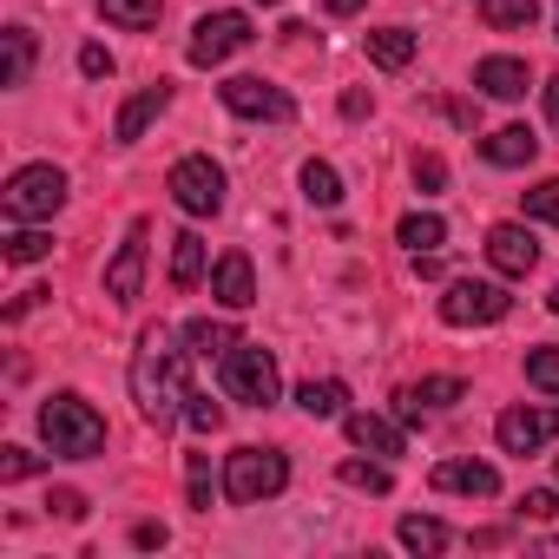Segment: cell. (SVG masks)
<instances>
[{
	"instance_id": "obj_1",
	"label": "cell",
	"mask_w": 559,
	"mask_h": 559,
	"mask_svg": "<svg viewBox=\"0 0 559 559\" xmlns=\"http://www.w3.org/2000/svg\"><path fill=\"white\" fill-rule=\"evenodd\" d=\"M185 356H191V349H178L165 323H152V330L139 336V356H132V402H139V415L158 421V428L185 415V395H191Z\"/></svg>"
},
{
	"instance_id": "obj_2",
	"label": "cell",
	"mask_w": 559,
	"mask_h": 559,
	"mask_svg": "<svg viewBox=\"0 0 559 559\" xmlns=\"http://www.w3.org/2000/svg\"><path fill=\"white\" fill-rule=\"evenodd\" d=\"M40 435L60 461H93L106 448V415L86 395H53V402H40Z\"/></svg>"
},
{
	"instance_id": "obj_3",
	"label": "cell",
	"mask_w": 559,
	"mask_h": 559,
	"mask_svg": "<svg viewBox=\"0 0 559 559\" xmlns=\"http://www.w3.org/2000/svg\"><path fill=\"white\" fill-rule=\"evenodd\" d=\"M284 487H290V461L276 454V448H237L224 461V500H237V507L276 500Z\"/></svg>"
},
{
	"instance_id": "obj_4",
	"label": "cell",
	"mask_w": 559,
	"mask_h": 559,
	"mask_svg": "<svg viewBox=\"0 0 559 559\" xmlns=\"http://www.w3.org/2000/svg\"><path fill=\"white\" fill-rule=\"evenodd\" d=\"M60 204H67V171H60V165H21V171L8 178V191H0L8 224H47Z\"/></svg>"
},
{
	"instance_id": "obj_5",
	"label": "cell",
	"mask_w": 559,
	"mask_h": 559,
	"mask_svg": "<svg viewBox=\"0 0 559 559\" xmlns=\"http://www.w3.org/2000/svg\"><path fill=\"white\" fill-rule=\"evenodd\" d=\"M276 389H284V376H276V356H270V349L237 343V349L224 356V395H230V402H243V408H270Z\"/></svg>"
},
{
	"instance_id": "obj_6",
	"label": "cell",
	"mask_w": 559,
	"mask_h": 559,
	"mask_svg": "<svg viewBox=\"0 0 559 559\" xmlns=\"http://www.w3.org/2000/svg\"><path fill=\"white\" fill-rule=\"evenodd\" d=\"M165 191H171V204L185 217H211V211H224V165H211L204 152H191V158L171 165Z\"/></svg>"
},
{
	"instance_id": "obj_7",
	"label": "cell",
	"mask_w": 559,
	"mask_h": 559,
	"mask_svg": "<svg viewBox=\"0 0 559 559\" xmlns=\"http://www.w3.org/2000/svg\"><path fill=\"white\" fill-rule=\"evenodd\" d=\"M507 310H513L507 284H480V276H454V284H448V297H441V323H454V330L500 323Z\"/></svg>"
},
{
	"instance_id": "obj_8",
	"label": "cell",
	"mask_w": 559,
	"mask_h": 559,
	"mask_svg": "<svg viewBox=\"0 0 559 559\" xmlns=\"http://www.w3.org/2000/svg\"><path fill=\"white\" fill-rule=\"evenodd\" d=\"M250 40H257L250 14L224 8V14H204V21L191 27V47H185V60H191V67H224V60H230V53H243Z\"/></svg>"
},
{
	"instance_id": "obj_9",
	"label": "cell",
	"mask_w": 559,
	"mask_h": 559,
	"mask_svg": "<svg viewBox=\"0 0 559 559\" xmlns=\"http://www.w3.org/2000/svg\"><path fill=\"white\" fill-rule=\"evenodd\" d=\"M145 243H152V217H132V224H126V243H119L112 263H106V297H112L119 310L139 304V284H145Z\"/></svg>"
},
{
	"instance_id": "obj_10",
	"label": "cell",
	"mask_w": 559,
	"mask_h": 559,
	"mask_svg": "<svg viewBox=\"0 0 559 559\" xmlns=\"http://www.w3.org/2000/svg\"><path fill=\"white\" fill-rule=\"evenodd\" d=\"M217 93H224V106H230L237 119H270V126H290V119H297V99H290L284 86H270V80H250V73L224 80Z\"/></svg>"
},
{
	"instance_id": "obj_11",
	"label": "cell",
	"mask_w": 559,
	"mask_h": 559,
	"mask_svg": "<svg viewBox=\"0 0 559 559\" xmlns=\"http://www.w3.org/2000/svg\"><path fill=\"white\" fill-rule=\"evenodd\" d=\"M493 435L507 454H539L546 441H559V408H507L493 421Z\"/></svg>"
},
{
	"instance_id": "obj_12",
	"label": "cell",
	"mask_w": 559,
	"mask_h": 559,
	"mask_svg": "<svg viewBox=\"0 0 559 559\" xmlns=\"http://www.w3.org/2000/svg\"><path fill=\"white\" fill-rule=\"evenodd\" d=\"M211 297H217L224 310H250V304H257V270H250L243 250H224V257L211 263Z\"/></svg>"
},
{
	"instance_id": "obj_13",
	"label": "cell",
	"mask_w": 559,
	"mask_h": 559,
	"mask_svg": "<svg viewBox=\"0 0 559 559\" xmlns=\"http://www.w3.org/2000/svg\"><path fill=\"white\" fill-rule=\"evenodd\" d=\"M487 263H493L500 276H526V270L539 263L533 230H526V224H493V230H487Z\"/></svg>"
},
{
	"instance_id": "obj_14",
	"label": "cell",
	"mask_w": 559,
	"mask_h": 559,
	"mask_svg": "<svg viewBox=\"0 0 559 559\" xmlns=\"http://www.w3.org/2000/svg\"><path fill=\"white\" fill-rule=\"evenodd\" d=\"M461 395H467V382H461V376H428V382L402 389L395 415H402V421H421V415H441V408H454Z\"/></svg>"
},
{
	"instance_id": "obj_15",
	"label": "cell",
	"mask_w": 559,
	"mask_h": 559,
	"mask_svg": "<svg viewBox=\"0 0 559 559\" xmlns=\"http://www.w3.org/2000/svg\"><path fill=\"white\" fill-rule=\"evenodd\" d=\"M435 493L493 500V493H500V467H487V461H441V467H435Z\"/></svg>"
},
{
	"instance_id": "obj_16",
	"label": "cell",
	"mask_w": 559,
	"mask_h": 559,
	"mask_svg": "<svg viewBox=\"0 0 559 559\" xmlns=\"http://www.w3.org/2000/svg\"><path fill=\"white\" fill-rule=\"evenodd\" d=\"M165 106H171V86H165V80H158V86H145V93H132V99L119 106V119H112V139H119V145H139V139H145V126H152Z\"/></svg>"
},
{
	"instance_id": "obj_17",
	"label": "cell",
	"mask_w": 559,
	"mask_h": 559,
	"mask_svg": "<svg viewBox=\"0 0 559 559\" xmlns=\"http://www.w3.org/2000/svg\"><path fill=\"white\" fill-rule=\"evenodd\" d=\"M474 86H480L487 99H520V93H526V60L493 53V60H480V67H474Z\"/></svg>"
},
{
	"instance_id": "obj_18",
	"label": "cell",
	"mask_w": 559,
	"mask_h": 559,
	"mask_svg": "<svg viewBox=\"0 0 559 559\" xmlns=\"http://www.w3.org/2000/svg\"><path fill=\"white\" fill-rule=\"evenodd\" d=\"M533 152H539V139H533L526 126H500V132H487V139H480V158H487V165H500V171L533 165Z\"/></svg>"
},
{
	"instance_id": "obj_19",
	"label": "cell",
	"mask_w": 559,
	"mask_h": 559,
	"mask_svg": "<svg viewBox=\"0 0 559 559\" xmlns=\"http://www.w3.org/2000/svg\"><path fill=\"white\" fill-rule=\"evenodd\" d=\"M343 428H349V441H356V448H369V454H402V428H395V421H382V415H369V408H349V415H343Z\"/></svg>"
},
{
	"instance_id": "obj_20",
	"label": "cell",
	"mask_w": 559,
	"mask_h": 559,
	"mask_svg": "<svg viewBox=\"0 0 559 559\" xmlns=\"http://www.w3.org/2000/svg\"><path fill=\"white\" fill-rule=\"evenodd\" d=\"M198 284H204V237L178 230L171 237V290H198Z\"/></svg>"
},
{
	"instance_id": "obj_21",
	"label": "cell",
	"mask_w": 559,
	"mask_h": 559,
	"mask_svg": "<svg viewBox=\"0 0 559 559\" xmlns=\"http://www.w3.org/2000/svg\"><path fill=\"white\" fill-rule=\"evenodd\" d=\"M480 21L493 34H533L539 27V0H480Z\"/></svg>"
},
{
	"instance_id": "obj_22",
	"label": "cell",
	"mask_w": 559,
	"mask_h": 559,
	"mask_svg": "<svg viewBox=\"0 0 559 559\" xmlns=\"http://www.w3.org/2000/svg\"><path fill=\"white\" fill-rule=\"evenodd\" d=\"M362 47H369V60H376L382 73H402V67L415 60V34H408V27H376Z\"/></svg>"
},
{
	"instance_id": "obj_23",
	"label": "cell",
	"mask_w": 559,
	"mask_h": 559,
	"mask_svg": "<svg viewBox=\"0 0 559 559\" xmlns=\"http://www.w3.org/2000/svg\"><path fill=\"white\" fill-rule=\"evenodd\" d=\"M185 343H191V356H230L243 336L230 330V323H211V317H191L185 323Z\"/></svg>"
},
{
	"instance_id": "obj_24",
	"label": "cell",
	"mask_w": 559,
	"mask_h": 559,
	"mask_svg": "<svg viewBox=\"0 0 559 559\" xmlns=\"http://www.w3.org/2000/svg\"><path fill=\"white\" fill-rule=\"evenodd\" d=\"M343 402H349V389H343V382H317V376H310V382L297 389V408H304L310 421H330V415H349Z\"/></svg>"
},
{
	"instance_id": "obj_25",
	"label": "cell",
	"mask_w": 559,
	"mask_h": 559,
	"mask_svg": "<svg viewBox=\"0 0 559 559\" xmlns=\"http://www.w3.org/2000/svg\"><path fill=\"white\" fill-rule=\"evenodd\" d=\"M395 533H402V546H408V552H448V546H454V533H448L435 513H408Z\"/></svg>"
},
{
	"instance_id": "obj_26",
	"label": "cell",
	"mask_w": 559,
	"mask_h": 559,
	"mask_svg": "<svg viewBox=\"0 0 559 559\" xmlns=\"http://www.w3.org/2000/svg\"><path fill=\"white\" fill-rule=\"evenodd\" d=\"M99 14H106L112 27H126V34H145V27H158L165 0H99Z\"/></svg>"
},
{
	"instance_id": "obj_27",
	"label": "cell",
	"mask_w": 559,
	"mask_h": 559,
	"mask_svg": "<svg viewBox=\"0 0 559 559\" xmlns=\"http://www.w3.org/2000/svg\"><path fill=\"white\" fill-rule=\"evenodd\" d=\"M304 198H310L317 211H336V204H343V178H336V165L310 158V165H304Z\"/></svg>"
},
{
	"instance_id": "obj_28",
	"label": "cell",
	"mask_w": 559,
	"mask_h": 559,
	"mask_svg": "<svg viewBox=\"0 0 559 559\" xmlns=\"http://www.w3.org/2000/svg\"><path fill=\"white\" fill-rule=\"evenodd\" d=\"M0 40H8V67H0V86H27V73H34V34H27V27H8Z\"/></svg>"
},
{
	"instance_id": "obj_29",
	"label": "cell",
	"mask_w": 559,
	"mask_h": 559,
	"mask_svg": "<svg viewBox=\"0 0 559 559\" xmlns=\"http://www.w3.org/2000/svg\"><path fill=\"white\" fill-rule=\"evenodd\" d=\"M395 237H402L408 250H435V243H448V224H441L435 211H408V217L395 224Z\"/></svg>"
},
{
	"instance_id": "obj_30",
	"label": "cell",
	"mask_w": 559,
	"mask_h": 559,
	"mask_svg": "<svg viewBox=\"0 0 559 559\" xmlns=\"http://www.w3.org/2000/svg\"><path fill=\"white\" fill-rule=\"evenodd\" d=\"M40 257H53V237L34 230V224H14V237H8V263H40Z\"/></svg>"
},
{
	"instance_id": "obj_31",
	"label": "cell",
	"mask_w": 559,
	"mask_h": 559,
	"mask_svg": "<svg viewBox=\"0 0 559 559\" xmlns=\"http://www.w3.org/2000/svg\"><path fill=\"white\" fill-rule=\"evenodd\" d=\"M336 474H343V487H362V493H389L395 487V474L382 461H343Z\"/></svg>"
},
{
	"instance_id": "obj_32",
	"label": "cell",
	"mask_w": 559,
	"mask_h": 559,
	"mask_svg": "<svg viewBox=\"0 0 559 559\" xmlns=\"http://www.w3.org/2000/svg\"><path fill=\"white\" fill-rule=\"evenodd\" d=\"M526 382L539 395H559V349H526Z\"/></svg>"
},
{
	"instance_id": "obj_33",
	"label": "cell",
	"mask_w": 559,
	"mask_h": 559,
	"mask_svg": "<svg viewBox=\"0 0 559 559\" xmlns=\"http://www.w3.org/2000/svg\"><path fill=\"white\" fill-rule=\"evenodd\" d=\"M185 493H191L198 513H211V454H191L185 461Z\"/></svg>"
},
{
	"instance_id": "obj_34",
	"label": "cell",
	"mask_w": 559,
	"mask_h": 559,
	"mask_svg": "<svg viewBox=\"0 0 559 559\" xmlns=\"http://www.w3.org/2000/svg\"><path fill=\"white\" fill-rule=\"evenodd\" d=\"M526 198V217H539V224H559V178H539L533 191H520Z\"/></svg>"
},
{
	"instance_id": "obj_35",
	"label": "cell",
	"mask_w": 559,
	"mask_h": 559,
	"mask_svg": "<svg viewBox=\"0 0 559 559\" xmlns=\"http://www.w3.org/2000/svg\"><path fill=\"white\" fill-rule=\"evenodd\" d=\"M185 421H191L198 435H217V428H224V408H217L211 395H198V389H191V395H185Z\"/></svg>"
},
{
	"instance_id": "obj_36",
	"label": "cell",
	"mask_w": 559,
	"mask_h": 559,
	"mask_svg": "<svg viewBox=\"0 0 559 559\" xmlns=\"http://www.w3.org/2000/svg\"><path fill=\"white\" fill-rule=\"evenodd\" d=\"M448 185V158L441 152H415V191H441Z\"/></svg>"
},
{
	"instance_id": "obj_37",
	"label": "cell",
	"mask_w": 559,
	"mask_h": 559,
	"mask_svg": "<svg viewBox=\"0 0 559 559\" xmlns=\"http://www.w3.org/2000/svg\"><path fill=\"white\" fill-rule=\"evenodd\" d=\"M47 513H53V520H86V493H80V487H53V493H47Z\"/></svg>"
},
{
	"instance_id": "obj_38",
	"label": "cell",
	"mask_w": 559,
	"mask_h": 559,
	"mask_svg": "<svg viewBox=\"0 0 559 559\" xmlns=\"http://www.w3.org/2000/svg\"><path fill=\"white\" fill-rule=\"evenodd\" d=\"M40 467V454H27V448H0V480H27Z\"/></svg>"
},
{
	"instance_id": "obj_39",
	"label": "cell",
	"mask_w": 559,
	"mask_h": 559,
	"mask_svg": "<svg viewBox=\"0 0 559 559\" xmlns=\"http://www.w3.org/2000/svg\"><path fill=\"white\" fill-rule=\"evenodd\" d=\"M520 520H559V493H552V487L526 493V500H520Z\"/></svg>"
},
{
	"instance_id": "obj_40",
	"label": "cell",
	"mask_w": 559,
	"mask_h": 559,
	"mask_svg": "<svg viewBox=\"0 0 559 559\" xmlns=\"http://www.w3.org/2000/svg\"><path fill=\"white\" fill-rule=\"evenodd\" d=\"M80 73H86V80H106V73H112V53H106L99 40H93V47H80Z\"/></svg>"
},
{
	"instance_id": "obj_41",
	"label": "cell",
	"mask_w": 559,
	"mask_h": 559,
	"mask_svg": "<svg viewBox=\"0 0 559 559\" xmlns=\"http://www.w3.org/2000/svg\"><path fill=\"white\" fill-rule=\"evenodd\" d=\"M165 539H171V533H165L158 520H139V526H132V546H139V552H158Z\"/></svg>"
},
{
	"instance_id": "obj_42",
	"label": "cell",
	"mask_w": 559,
	"mask_h": 559,
	"mask_svg": "<svg viewBox=\"0 0 559 559\" xmlns=\"http://www.w3.org/2000/svg\"><path fill=\"white\" fill-rule=\"evenodd\" d=\"M369 112V93H343V119H362Z\"/></svg>"
},
{
	"instance_id": "obj_43",
	"label": "cell",
	"mask_w": 559,
	"mask_h": 559,
	"mask_svg": "<svg viewBox=\"0 0 559 559\" xmlns=\"http://www.w3.org/2000/svg\"><path fill=\"white\" fill-rule=\"evenodd\" d=\"M546 119H552V132H559V73L546 80Z\"/></svg>"
},
{
	"instance_id": "obj_44",
	"label": "cell",
	"mask_w": 559,
	"mask_h": 559,
	"mask_svg": "<svg viewBox=\"0 0 559 559\" xmlns=\"http://www.w3.org/2000/svg\"><path fill=\"white\" fill-rule=\"evenodd\" d=\"M323 8H330V14H356V8H362V0H323Z\"/></svg>"
},
{
	"instance_id": "obj_45",
	"label": "cell",
	"mask_w": 559,
	"mask_h": 559,
	"mask_svg": "<svg viewBox=\"0 0 559 559\" xmlns=\"http://www.w3.org/2000/svg\"><path fill=\"white\" fill-rule=\"evenodd\" d=\"M546 310H552V317H559V284H552V297H546Z\"/></svg>"
},
{
	"instance_id": "obj_46",
	"label": "cell",
	"mask_w": 559,
	"mask_h": 559,
	"mask_svg": "<svg viewBox=\"0 0 559 559\" xmlns=\"http://www.w3.org/2000/svg\"><path fill=\"white\" fill-rule=\"evenodd\" d=\"M263 8H276V0H263Z\"/></svg>"
},
{
	"instance_id": "obj_47",
	"label": "cell",
	"mask_w": 559,
	"mask_h": 559,
	"mask_svg": "<svg viewBox=\"0 0 559 559\" xmlns=\"http://www.w3.org/2000/svg\"><path fill=\"white\" fill-rule=\"evenodd\" d=\"M552 27H559V21H552Z\"/></svg>"
}]
</instances>
